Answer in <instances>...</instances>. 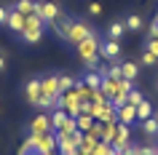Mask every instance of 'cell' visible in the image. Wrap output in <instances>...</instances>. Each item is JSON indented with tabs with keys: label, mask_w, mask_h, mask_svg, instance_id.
<instances>
[{
	"label": "cell",
	"mask_w": 158,
	"mask_h": 155,
	"mask_svg": "<svg viewBox=\"0 0 158 155\" xmlns=\"http://www.w3.org/2000/svg\"><path fill=\"white\" fill-rule=\"evenodd\" d=\"M142 134L145 137H158V118H148V120H142Z\"/></svg>",
	"instance_id": "obj_21"
},
{
	"label": "cell",
	"mask_w": 158,
	"mask_h": 155,
	"mask_svg": "<svg viewBox=\"0 0 158 155\" xmlns=\"http://www.w3.org/2000/svg\"><path fill=\"white\" fill-rule=\"evenodd\" d=\"M99 56L107 59L110 64L118 62V59H121V40H105V43H102V48H99Z\"/></svg>",
	"instance_id": "obj_10"
},
{
	"label": "cell",
	"mask_w": 158,
	"mask_h": 155,
	"mask_svg": "<svg viewBox=\"0 0 158 155\" xmlns=\"http://www.w3.org/2000/svg\"><path fill=\"white\" fill-rule=\"evenodd\" d=\"M156 118H158V112H156Z\"/></svg>",
	"instance_id": "obj_43"
},
{
	"label": "cell",
	"mask_w": 158,
	"mask_h": 155,
	"mask_svg": "<svg viewBox=\"0 0 158 155\" xmlns=\"http://www.w3.org/2000/svg\"><path fill=\"white\" fill-rule=\"evenodd\" d=\"M73 86H75V78H73V75H59V94L70 91Z\"/></svg>",
	"instance_id": "obj_26"
},
{
	"label": "cell",
	"mask_w": 158,
	"mask_h": 155,
	"mask_svg": "<svg viewBox=\"0 0 158 155\" xmlns=\"http://www.w3.org/2000/svg\"><path fill=\"white\" fill-rule=\"evenodd\" d=\"M73 131H78V126H75V118H67V123L56 131V134H59V137H67V134H73Z\"/></svg>",
	"instance_id": "obj_29"
},
{
	"label": "cell",
	"mask_w": 158,
	"mask_h": 155,
	"mask_svg": "<svg viewBox=\"0 0 158 155\" xmlns=\"http://www.w3.org/2000/svg\"><path fill=\"white\" fill-rule=\"evenodd\" d=\"M142 99H145V96H142L139 91H137V88H131V91H129V96H126V102H129V104H134V107H137V104H139V102H142Z\"/></svg>",
	"instance_id": "obj_32"
},
{
	"label": "cell",
	"mask_w": 158,
	"mask_h": 155,
	"mask_svg": "<svg viewBox=\"0 0 158 155\" xmlns=\"http://www.w3.org/2000/svg\"><path fill=\"white\" fill-rule=\"evenodd\" d=\"M75 126H78V131H91V126H94V118L91 115H78V118H75Z\"/></svg>",
	"instance_id": "obj_24"
},
{
	"label": "cell",
	"mask_w": 158,
	"mask_h": 155,
	"mask_svg": "<svg viewBox=\"0 0 158 155\" xmlns=\"http://www.w3.org/2000/svg\"><path fill=\"white\" fill-rule=\"evenodd\" d=\"M102 78H105V75H102L99 70H89V72L83 75V83L89 86V88H99V86H102Z\"/></svg>",
	"instance_id": "obj_18"
},
{
	"label": "cell",
	"mask_w": 158,
	"mask_h": 155,
	"mask_svg": "<svg viewBox=\"0 0 158 155\" xmlns=\"http://www.w3.org/2000/svg\"><path fill=\"white\" fill-rule=\"evenodd\" d=\"M75 155H89V153H86V150H81V147H78V153H75Z\"/></svg>",
	"instance_id": "obj_40"
},
{
	"label": "cell",
	"mask_w": 158,
	"mask_h": 155,
	"mask_svg": "<svg viewBox=\"0 0 158 155\" xmlns=\"http://www.w3.org/2000/svg\"><path fill=\"white\" fill-rule=\"evenodd\" d=\"M126 32V24L123 22H113V24L107 27V40H121Z\"/></svg>",
	"instance_id": "obj_20"
},
{
	"label": "cell",
	"mask_w": 158,
	"mask_h": 155,
	"mask_svg": "<svg viewBox=\"0 0 158 155\" xmlns=\"http://www.w3.org/2000/svg\"><path fill=\"white\" fill-rule=\"evenodd\" d=\"M24 24H27V16H22L19 11H14V8H11V11H8V22H6V27H8V30H11L14 35H22Z\"/></svg>",
	"instance_id": "obj_12"
},
{
	"label": "cell",
	"mask_w": 158,
	"mask_h": 155,
	"mask_svg": "<svg viewBox=\"0 0 158 155\" xmlns=\"http://www.w3.org/2000/svg\"><path fill=\"white\" fill-rule=\"evenodd\" d=\"M40 88H43V96H51V94H59V75H43L40 78Z\"/></svg>",
	"instance_id": "obj_13"
},
{
	"label": "cell",
	"mask_w": 158,
	"mask_h": 155,
	"mask_svg": "<svg viewBox=\"0 0 158 155\" xmlns=\"http://www.w3.org/2000/svg\"><path fill=\"white\" fill-rule=\"evenodd\" d=\"M8 11H11V8L0 6V27H6V22H8Z\"/></svg>",
	"instance_id": "obj_37"
},
{
	"label": "cell",
	"mask_w": 158,
	"mask_h": 155,
	"mask_svg": "<svg viewBox=\"0 0 158 155\" xmlns=\"http://www.w3.org/2000/svg\"><path fill=\"white\" fill-rule=\"evenodd\" d=\"M153 104H150L148 99H142L139 104H137V120H148V118H153Z\"/></svg>",
	"instance_id": "obj_19"
},
{
	"label": "cell",
	"mask_w": 158,
	"mask_h": 155,
	"mask_svg": "<svg viewBox=\"0 0 158 155\" xmlns=\"http://www.w3.org/2000/svg\"><path fill=\"white\" fill-rule=\"evenodd\" d=\"M142 155H158V145H142Z\"/></svg>",
	"instance_id": "obj_36"
},
{
	"label": "cell",
	"mask_w": 158,
	"mask_h": 155,
	"mask_svg": "<svg viewBox=\"0 0 158 155\" xmlns=\"http://www.w3.org/2000/svg\"><path fill=\"white\" fill-rule=\"evenodd\" d=\"M99 48H102V40H99V35L94 32L91 38H86L83 43H78L75 46V51H78V59L86 64V70H97V64H99Z\"/></svg>",
	"instance_id": "obj_2"
},
{
	"label": "cell",
	"mask_w": 158,
	"mask_h": 155,
	"mask_svg": "<svg viewBox=\"0 0 158 155\" xmlns=\"http://www.w3.org/2000/svg\"><path fill=\"white\" fill-rule=\"evenodd\" d=\"M145 48H148L150 54H156V56H158V38H148V43H145Z\"/></svg>",
	"instance_id": "obj_33"
},
{
	"label": "cell",
	"mask_w": 158,
	"mask_h": 155,
	"mask_svg": "<svg viewBox=\"0 0 158 155\" xmlns=\"http://www.w3.org/2000/svg\"><path fill=\"white\" fill-rule=\"evenodd\" d=\"M19 155H35V137H32V134H30V137L24 139V145H22Z\"/></svg>",
	"instance_id": "obj_27"
},
{
	"label": "cell",
	"mask_w": 158,
	"mask_h": 155,
	"mask_svg": "<svg viewBox=\"0 0 158 155\" xmlns=\"http://www.w3.org/2000/svg\"><path fill=\"white\" fill-rule=\"evenodd\" d=\"M3 70H6V56L0 54V72H3Z\"/></svg>",
	"instance_id": "obj_39"
},
{
	"label": "cell",
	"mask_w": 158,
	"mask_h": 155,
	"mask_svg": "<svg viewBox=\"0 0 158 155\" xmlns=\"http://www.w3.org/2000/svg\"><path fill=\"white\" fill-rule=\"evenodd\" d=\"M126 155H142V145H126Z\"/></svg>",
	"instance_id": "obj_34"
},
{
	"label": "cell",
	"mask_w": 158,
	"mask_h": 155,
	"mask_svg": "<svg viewBox=\"0 0 158 155\" xmlns=\"http://www.w3.org/2000/svg\"><path fill=\"white\" fill-rule=\"evenodd\" d=\"M51 30H54L62 40H67L70 46H78V43H83L86 38H91V35H94V30L86 24V22H81V19H70V16H62Z\"/></svg>",
	"instance_id": "obj_1"
},
{
	"label": "cell",
	"mask_w": 158,
	"mask_h": 155,
	"mask_svg": "<svg viewBox=\"0 0 158 155\" xmlns=\"http://www.w3.org/2000/svg\"><path fill=\"white\" fill-rule=\"evenodd\" d=\"M38 3H40V19L46 22V27H54L59 19L64 16L62 8H59V3H54V0H38Z\"/></svg>",
	"instance_id": "obj_4"
},
{
	"label": "cell",
	"mask_w": 158,
	"mask_h": 155,
	"mask_svg": "<svg viewBox=\"0 0 158 155\" xmlns=\"http://www.w3.org/2000/svg\"><path fill=\"white\" fill-rule=\"evenodd\" d=\"M123 24H126L129 32H142V30H145V19H142L139 14H129V16L123 19Z\"/></svg>",
	"instance_id": "obj_16"
},
{
	"label": "cell",
	"mask_w": 158,
	"mask_h": 155,
	"mask_svg": "<svg viewBox=\"0 0 158 155\" xmlns=\"http://www.w3.org/2000/svg\"><path fill=\"white\" fill-rule=\"evenodd\" d=\"M142 64H145V67H156L158 64V56H156V54H150L148 48H142Z\"/></svg>",
	"instance_id": "obj_30"
},
{
	"label": "cell",
	"mask_w": 158,
	"mask_h": 155,
	"mask_svg": "<svg viewBox=\"0 0 158 155\" xmlns=\"http://www.w3.org/2000/svg\"><path fill=\"white\" fill-rule=\"evenodd\" d=\"M134 120H137V107H134V104H129V102H126V104L118 107V123H126V126H131Z\"/></svg>",
	"instance_id": "obj_14"
},
{
	"label": "cell",
	"mask_w": 158,
	"mask_h": 155,
	"mask_svg": "<svg viewBox=\"0 0 158 155\" xmlns=\"http://www.w3.org/2000/svg\"><path fill=\"white\" fill-rule=\"evenodd\" d=\"M0 110H3V104H0Z\"/></svg>",
	"instance_id": "obj_42"
},
{
	"label": "cell",
	"mask_w": 158,
	"mask_h": 155,
	"mask_svg": "<svg viewBox=\"0 0 158 155\" xmlns=\"http://www.w3.org/2000/svg\"><path fill=\"white\" fill-rule=\"evenodd\" d=\"M102 94H105V96L107 99H113L118 94V88H121V80H113V78H102Z\"/></svg>",
	"instance_id": "obj_17"
},
{
	"label": "cell",
	"mask_w": 158,
	"mask_h": 155,
	"mask_svg": "<svg viewBox=\"0 0 158 155\" xmlns=\"http://www.w3.org/2000/svg\"><path fill=\"white\" fill-rule=\"evenodd\" d=\"M131 142V126H126V123H118L115 126V134L110 139V145L113 147H126Z\"/></svg>",
	"instance_id": "obj_11"
},
{
	"label": "cell",
	"mask_w": 158,
	"mask_h": 155,
	"mask_svg": "<svg viewBox=\"0 0 158 155\" xmlns=\"http://www.w3.org/2000/svg\"><path fill=\"white\" fill-rule=\"evenodd\" d=\"M43 30H46V22H43L40 16H30L19 38H22L27 46H35V43H40V40H43Z\"/></svg>",
	"instance_id": "obj_3"
},
{
	"label": "cell",
	"mask_w": 158,
	"mask_h": 155,
	"mask_svg": "<svg viewBox=\"0 0 158 155\" xmlns=\"http://www.w3.org/2000/svg\"><path fill=\"white\" fill-rule=\"evenodd\" d=\"M91 155H113V145H110V142H99V145L94 147Z\"/></svg>",
	"instance_id": "obj_31"
},
{
	"label": "cell",
	"mask_w": 158,
	"mask_h": 155,
	"mask_svg": "<svg viewBox=\"0 0 158 155\" xmlns=\"http://www.w3.org/2000/svg\"><path fill=\"white\" fill-rule=\"evenodd\" d=\"M121 70H123V78L126 80H137V75H139V67L134 64V62H121Z\"/></svg>",
	"instance_id": "obj_22"
},
{
	"label": "cell",
	"mask_w": 158,
	"mask_h": 155,
	"mask_svg": "<svg viewBox=\"0 0 158 155\" xmlns=\"http://www.w3.org/2000/svg\"><path fill=\"white\" fill-rule=\"evenodd\" d=\"M67 118H73V115H67V110H62V107L51 110V128L59 131V128H62V126L67 123Z\"/></svg>",
	"instance_id": "obj_15"
},
{
	"label": "cell",
	"mask_w": 158,
	"mask_h": 155,
	"mask_svg": "<svg viewBox=\"0 0 158 155\" xmlns=\"http://www.w3.org/2000/svg\"><path fill=\"white\" fill-rule=\"evenodd\" d=\"M115 126H118V123H102V142H110V139H113Z\"/></svg>",
	"instance_id": "obj_28"
},
{
	"label": "cell",
	"mask_w": 158,
	"mask_h": 155,
	"mask_svg": "<svg viewBox=\"0 0 158 155\" xmlns=\"http://www.w3.org/2000/svg\"><path fill=\"white\" fill-rule=\"evenodd\" d=\"M11 8L19 11V14L27 16V19H30V16H40V3H38V0H16Z\"/></svg>",
	"instance_id": "obj_9"
},
{
	"label": "cell",
	"mask_w": 158,
	"mask_h": 155,
	"mask_svg": "<svg viewBox=\"0 0 158 155\" xmlns=\"http://www.w3.org/2000/svg\"><path fill=\"white\" fill-rule=\"evenodd\" d=\"M89 14H91V16H99V14H102V6H99V3H91V6H89Z\"/></svg>",
	"instance_id": "obj_38"
},
{
	"label": "cell",
	"mask_w": 158,
	"mask_h": 155,
	"mask_svg": "<svg viewBox=\"0 0 158 155\" xmlns=\"http://www.w3.org/2000/svg\"><path fill=\"white\" fill-rule=\"evenodd\" d=\"M102 139H97V137H91V134H83V142H81V150H86V153L91 155L94 153V147L99 145Z\"/></svg>",
	"instance_id": "obj_25"
},
{
	"label": "cell",
	"mask_w": 158,
	"mask_h": 155,
	"mask_svg": "<svg viewBox=\"0 0 158 155\" xmlns=\"http://www.w3.org/2000/svg\"><path fill=\"white\" fill-rule=\"evenodd\" d=\"M48 131H54L51 128V115L48 112H38L32 120H30V134L40 137V134H48Z\"/></svg>",
	"instance_id": "obj_8"
},
{
	"label": "cell",
	"mask_w": 158,
	"mask_h": 155,
	"mask_svg": "<svg viewBox=\"0 0 158 155\" xmlns=\"http://www.w3.org/2000/svg\"><path fill=\"white\" fill-rule=\"evenodd\" d=\"M59 107H62V110H67V115H73V118H78V115H81V96H78L75 86H73L70 91H64V94H62Z\"/></svg>",
	"instance_id": "obj_6"
},
{
	"label": "cell",
	"mask_w": 158,
	"mask_h": 155,
	"mask_svg": "<svg viewBox=\"0 0 158 155\" xmlns=\"http://www.w3.org/2000/svg\"><path fill=\"white\" fill-rule=\"evenodd\" d=\"M105 78H113V80H123V70H121V62H113V64L105 70Z\"/></svg>",
	"instance_id": "obj_23"
},
{
	"label": "cell",
	"mask_w": 158,
	"mask_h": 155,
	"mask_svg": "<svg viewBox=\"0 0 158 155\" xmlns=\"http://www.w3.org/2000/svg\"><path fill=\"white\" fill-rule=\"evenodd\" d=\"M35 137V134H32ZM56 131H48V134H40V137H35V155H54L56 150Z\"/></svg>",
	"instance_id": "obj_5"
},
{
	"label": "cell",
	"mask_w": 158,
	"mask_h": 155,
	"mask_svg": "<svg viewBox=\"0 0 158 155\" xmlns=\"http://www.w3.org/2000/svg\"><path fill=\"white\" fill-rule=\"evenodd\" d=\"M156 88H158V80H156Z\"/></svg>",
	"instance_id": "obj_41"
},
{
	"label": "cell",
	"mask_w": 158,
	"mask_h": 155,
	"mask_svg": "<svg viewBox=\"0 0 158 155\" xmlns=\"http://www.w3.org/2000/svg\"><path fill=\"white\" fill-rule=\"evenodd\" d=\"M24 99L30 107H40V99H43V88H40V78H30L24 83Z\"/></svg>",
	"instance_id": "obj_7"
},
{
	"label": "cell",
	"mask_w": 158,
	"mask_h": 155,
	"mask_svg": "<svg viewBox=\"0 0 158 155\" xmlns=\"http://www.w3.org/2000/svg\"><path fill=\"white\" fill-rule=\"evenodd\" d=\"M148 38H158V16L153 19V24L148 27Z\"/></svg>",
	"instance_id": "obj_35"
}]
</instances>
